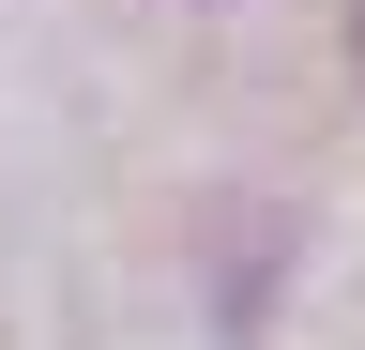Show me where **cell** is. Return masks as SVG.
<instances>
[{
	"instance_id": "1",
	"label": "cell",
	"mask_w": 365,
	"mask_h": 350,
	"mask_svg": "<svg viewBox=\"0 0 365 350\" xmlns=\"http://www.w3.org/2000/svg\"><path fill=\"white\" fill-rule=\"evenodd\" d=\"M350 61H365V16H350Z\"/></svg>"
}]
</instances>
